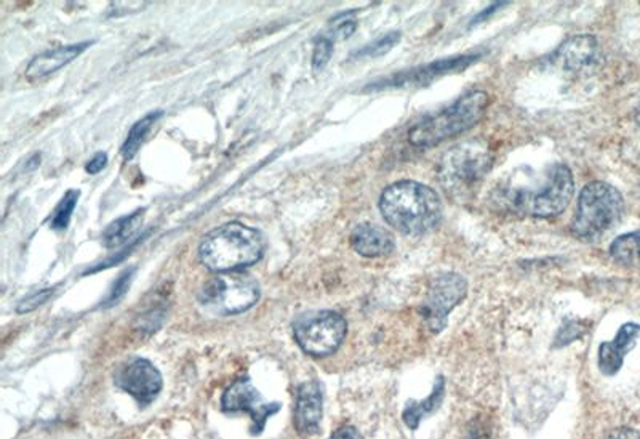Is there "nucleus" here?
<instances>
[{
    "label": "nucleus",
    "instance_id": "f257e3e1",
    "mask_svg": "<svg viewBox=\"0 0 640 439\" xmlns=\"http://www.w3.org/2000/svg\"><path fill=\"white\" fill-rule=\"evenodd\" d=\"M380 210L390 227L408 236L427 234L442 220L439 194L411 180L387 186L380 197Z\"/></svg>",
    "mask_w": 640,
    "mask_h": 439
},
{
    "label": "nucleus",
    "instance_id": "f03ea898",
    "mask_svg": "<svg viewBox=\"0 0 640 439\" xmlns=\"http://www.w3.org/2000/svg\"><path fill=\"white\" fill-rule=\"evenodd\" d=\"M263 254L260 233L239 221L214 228L199 246L200 261L214 273H231L254 267Z\"/></svg>",
    "mask_w": 640,
    "mask_h": 439
},
{
    "label": "nucleus",
    "instance_id": "7ed1b4c3",
    "mask_svg": "<svg viewBox=\"0 0 640 439\" xmlns=\"http://www.w3.org/2000/svg\"><path fill=\"white\" fill-rule=\"evenodd\" d=\"M490 105L487 92L475 90L463 95L452 107L429 115L408 131V142L420 148H432L445 139L456 137L475 127Z\"/></svg>",
    "mask_w": 640,
    "mask_h": 439
},
{
    "label": "nucleus",
    "instance_id": "20e7f679",
    "mask_svg": "<svg viewBox=\"0 0 640 439\" xmlns=\"http://www.w3.org/2000/svg\"><path fill=\"white\" fill-rule=\"evenodd\" d=\"M625 200L615 186L592 182L584 186L578 199L571 233L580 240H598L621 220Z\"/></svg>",
    "mask_w": 640,
    "mask_h": 439
},
{
    "label": "nucleus",
    "instance_id": "39448f33",
    "mask_svg": "<svg viewBox=\"0 0 640 439\" xmlns=\"http://www.w3.org/2000/svg\"><path fill=\"white\" fill-rule=\"evenodd\" d=\"M197 298L213 315H241L260 301V284L244 271L218 273L202 285Z\"/></svg>",
    "mask_w": 640,
    "mask_h": 439
},
{
    "label": "nucleus",
    "instance_id": "423d86ee",
    "mask_svg": "<svg viewBox=\"0 0 640 439\" xmlns=\"http://www.w3.org/2000/svg\"><path fill=\"white\" fill-rule=\"evenodd\" d=\"M575 193L574 175L565 164L551 167L544 185L537 192H517L510 199L516 209L537 219H551L567 209Z\"/></svg>",
    "mask_w": 640,
    "mask_h": 439
},
{
    "label": "nucleus",
    "instance_id": "0eeeda50",
    "mask_svg": "<svg viewBox=\"0 0 640 439\" xmlns=\"http://www.w3.org/2000/svg\"><path fill=\"white\" fill-rule=\"evenodd\" d=\"M294 333L296 343L306 355L325 357L333 355L345 342L347 322L340 313H312L295 322Z\"/></svg>",
    "mask_w": 640,
    "mask_h": 439
},
{
    "label": "nucleus",
    "instance_id": "6e6552de",
    "mask_svg": "<svg viewBox=\"0 0 640 439\" xmlns=\"http://www.w3.org/2000/svg\"><path fill=\"white\" fill-rule=\"evenodd\" d=\"M492 158L482 148L463 145L448 151L441 167V180L445 190L463 194L471 190L489 172Z\"/></svg>",
    "mask_w": 640,
    "mask_h": 439
},
{
    "label": "nucleus",
    "instance_id": "1a4fd4ad",
    "mask_svg": "<svg viewBox=\"0 0 640 439\" xmlns=\"http://www.w3.org/2000/svg\"><path fill=\"white\" fill-rule=\"evenodd\" d=\"M468 294V282L463 276L445 273L438 276L429 285L427 298L420 313L432 333L442 332L447 326L448 315Z\"/></svg>",
    "mask_w": 640,
    "mask_h": 439
},
{
    "label": "nucleus",
    "instance_id": "9d476101",
    "mask_svg": "<svg viewBox=\"0 0 640 439\" xmlns=\"http://www.w3.org/2000/svg\"><path fill=\"white\" fill-rule=\"evenodd\" d=\"M221 410L230 412V414L244 412V414L250 415L251 422H254L250 434L261 435L267 427L268 418L278 414L282 410V404L278 401L274 403L264 401L251 380L244 376L224 390L223 397H221Z\"/></svg>",
    "mask_w": 640,
    "mask_h": 439
},
{
    "label": "nucleus",
    "instance_id": "9b49d317",
    "mask_svg": "<svg viewBox=\"0 0 640 439\" xmlns=\"http://www.w3.org/2000/svg\"><path fill=\"white\" fill-rule=\"evenodd\" d=\"M115 387L132 394L139 406H149L162 390V376L151 361L135 357L122 364L114 374Z\"/></svg>",
    "mask_w": 640,
    "mask_h": 439
},
{
    "label": "nucleus",
    "instance_id": "f8f14e48",
    "mask_svg": "<svg viewBox=\"0 0 640 439\" xmlns=\"http://www.w3.org/2000/svg\"><path fill=\"white\" fill-rule=\"evenodd\" d=\"M479 56H458L454 58H444V60L432 61L427 66L415 68V70L404 71V73L394 74L390 80L377 85H370L369 88H390L405 87V85L428 84L445 74L458 73L471 66Z\"/></svg>",
    "mask_w": 640,
    "mask_h": 439
},
{
    "label": "nucleus",
    "instance_id": "ddd939ff",
    "mask_svg": "<svg viewBox=\"0 0 640 439\" xmlns=\"http://www.w3.org/2000/svg\"><path fill=\"white\" fill-rule=\"evenodd\" d=\"M323 414V393L319 382H305L296 390L295 428L303 437H312L320 430Z\"/></svg>",
    "mask_w": 640,
    "mask_h": 439
},
{
    "label": "nucleus",
    "instance_id": "4468645a",
    "mask_svg": "<svg viewBox=\"0 0 640 439\" xmlns=\"http://www.w3.org/2000/svg\"><path fill=\"white\" fill-rule=\"evenodd\" d=\"M640 336V326L636 322H626L616 332L612 342L601 343L599 346V370L605 377H614L621 370L625 357L635 349Z\"/></svg>",
    "mask_w": 640,
    "mask_h": 439
},
{
    "label": "nucleus",
    "instance_id": "2eb2a0df",
    "mask_svg": "<svg viewBox=\"0 0 640 439\" xmlns=\"http://www.w3.org/2000/svg\"><path fill=\"white\" fill-rule=\"evenodd\" d=\"M91 44L94 42L71 44V46L57 47V49L47 50V52L34 57L33 61L27 64L26 80L30 83L46 80L50 74L57 73L61 68L76 60Z\"/></svg>",
    "mask_w": 640,
    "mask_h": 439
},
{
    "label": "nucleus",
    "instance_id": "dca6fc26",
    "mask_svg": "<svg viewBox=\"0 0 640 439\" xmlns=\"http://www.w3.org/2000/svg\"><path fill=\"white\" fill-rule=\"evenodd\" d=\"M350 246L367 258L387 257L396 247L393 234L372 223H362L350 234Z\"/></svg>",
    "mask_w": 640,
    "mask_h": 439
},
{
    "label": "nucleus",
    "instance_id": "f3484780",
    "mask_svg": "<svg viewBox=\"0 0 640 439\" xmlns=\"http://www.w3.org/2000/svg\"><path fill=\"white\" fill-rule=\"evenodd\" d=\"M556 57L565 71L578 73V71L594 68L601 53H599L598 40L594 37L577 36L565 42Z\"/></svg>",
    "mask_w": 640,
    "mask_h": 439
},
{
    "label": "nucleus",
    "instance_id": "a211bd4d",
    "mask_svg": "<svg viewBox=\"0 0 640 439\" xmlns=\"http://www.w3.org/2000/svg\"><path fill=\"white\" fill-rule=\"evenodd\" d=\"M445 398V379L444 377H438L432 387L431 394L424 400H408L405 403L404 411H402V420L407 425L410 430H417L420 427L421 422L424 417L434 414L442 406V401Z\"/></svg>",
    "mask_w": 640,
    "mask_h": 439
},
{
    "label": "nucleus",
    "instance_id": "6ab92c4d",
    "mask_svg": "<svg viewBox=\"0 0 640 439\" xmlns=\"http://www.w3.org/2000/svg\"><path fill=\"white\" fill-rule=\"evenodd\" d=\"M145 210H135L131 216L122 217V219L112 221L111 224L104 230L103 244L108 248H114L121 246V244L127 243L131 240L132 234L135 233L136 227H138L139 220H141Z\"/></svg>",
    "mask_w": 640,
    "mask_h": 439
},
{
    "label": "nucleus",
    "instance_id": "aec40b11",
    "mask_svg": "<svg viewBox=\"0 0 640 439\" xmlns=\"http://www.w3.org/2000/svg\"><path fill=\"white\" fill-rule=\"evenodd\" d=\"M615 261L625 267H640V233H628L616 237L611 246Z\"/></svg>",
    "mask_w": 640,
    "mask_h": 439
},
{
    "label": "nucleus",
    "instance_id": "412c9836",
    "mask_svg": "<svg viewBox=\"0 0 640 439\" xmlns=\"http://www.w3.org/2000/svg\"><path fill=\"white\" fill-rule=\"evenodd\" d=\"M162 115V111H155L149 112L148 115L145 118L139 119L138 122L128 132V137L124 142V146H122V155L127 161L134 159L138 149L141 148L143 142H145L146 137H148L149 131H151L152 125L156 124V121Z\"/></svg>",
    "mask_w": 640,
    "mask_h": 439
},
{
    "label": "nucleus",
    "instance_id": "4be33fe9",
    "mask_svg": "<svg viewBox=\"0 0 640 439\" xmlns=\"http://www.w3.org/2000/svg\"><path fill=\"white\" fill-rule=\"evenodd\" d=\"M79 196L81 193L76 192V190H71V192L64 194L63 199H61V203L58 204L57 209H54L52 220H50V227H52L53 230H66L71 217H73L74 209H76Z\"/></svg>",
    "mask_w": 640,
    "mask_h": 439
},
{
    "label": "nucleus",
    "instance_id": "5701e85b",
    "mask_svg": "<svg viewBox=\"0 0 640 439\" xmlns=\"http://www.w3.org/2000/svg\"><path fill=\"white\" fill-rule=\"evenodd\" d=\"M402 34L399 31H393V33L386 34V36L378 39L377 42L369 44V46L360 49L359 52L354 53V58H370L381 57L384 53L390 52L396 44L399 42Z\"/></svg>",
    "mask_w": 640,
    "mask_h": 439
},
{
    "label": "nucleus",
    "instance_id": "b1692460",
    "mask_svg": "<svg viewBox=\"0 0 640 439\" xmlns=\"http://www.w3.org/2000/svg\"><path fill=\"white\" fill-rule=\"evenodd\" d=\"M135 268H128V270H125L124 273H121V276L115 279L114 285H112L111 292H109L107 302H104V308H109V306L115 305V303L122 301V297L127 294L128 288H131Z\"/></svg>",
    "mask_w": 640,
    "mask_h": 439
},
{
    "label": "nucleus",
    "instance_id": "393cba45",
    "mask_svg": "<svg viewBox=\"0 0 640 439\" xmlns=\"http://www.w3.org/2000/svg\"><path fill=\"white\" fill-rule=\"evenodd\" d=\"M333 49H335V44L329 36L320 37L316 42L315 52H312V68L316 71H322L327 66L332 58Z\"/></svg>",
    "mask_w": 640,
    "mask_h": 439
},
{
    "label": "nucleus",
    "instance_id": "a878e982",
    "mask_svg": "<svg viewBox=\"0 0 640 439\" xmlns=\"http://www.w3.org/2000/svg\"><path fill=\"white\" fill-rule=\"evenodd\" d=\"M53 294L54 288L42 289V291L29 295V297L23 298V301L19 303V306H16V312H19L20 315H25V313L34 312V309H37L39 308V306H42L44 303L49 302L50 298H52Z\"/></svg>",
    "mask_w": 640,
    "mask_h": 439
},
{
    "label": "nucleus",
    "instance_id": "bb28decb",
    "mask_svg": "<svg viewBox=\"0 0 640 439\" xmlns=\"http://www.w3.org/2000/svg\"><path fill=\"white\" fill-rule=\"evenodd\" d=\"M583 333L584 329L581 328L578 322H571V325L564 326V328L561 329L559 336H557L556 349H561V346L580 339Z\"/></svg>",
    "mask_w": 640,
    "mask_h": 439
},
{
    "label": "nucleus",
    "instance_id": "cd10ccee",
    "mask_svg": "<svg viewBox=\"0 0 640 439\" xmlns=\"http://www.w3.org/2000/svg\"><path fill=\"white\" fill-rule=\"evenodd\" d=\"M357 28V23L354 20H339L335 22V28L332 29V37L330 39L335 42V39L345 40L353 36Z\"/></svg>",
    "mask_w": 640,
    "mask_h": 439
},
{
    "label": "nucleus",
    "instance_id": "c85d7f7f",
    "mask_svg": "<svg viewBox=\"0 0 640 439\" xmlns=\"http://www.w3.org/2000/svg\"><path fill=\"white\" fill-rule=\"evenodd\" d=\"M604 439H640V431L629 427L614 428Z\"/></svg>",
    "mask_w": 640,
    "mask_h": 439
},
{
    "label": "nucleus",
    "instance_id": "c756f323",
    "mask_svg": "<svg viewBox=\"0 0 640 439\" xmlns=\"http://www.w3.org/2000/svg\"><path fill=\"white\" fill-rule=\"evenodd\" d=\"M107 164V153H97V155L94 156V159H90V162L85 166V170H87L88 173H91V175H95V173L101 172Z\"/></svg>",
    "mask_w": 640,
    "mask_h": 439
},
{
    "label": "nucleus",
    "instance_id": "7c9ffc66",
    "mask_svg": "<svg viewBox=\"0 0 640 439\" xmlns=\"http://www.w3.org/2000/svg\"><path fill=\"white\" fill-rule=\"evenodd\" d=\"M329 439H364V437L356 427L346 425V427L339 428Z\"/></svg>",
    "mask_w": 640,
    "mask_h": 439
},
{
    "label": "nucleus",
    "instance_id": "2f4dec72",
    "mask_svg": "<svg viewBox=\"0 0 640 439\" xmlns=\"http://www.w3.org/2000/svg\"><path fill=\"white\" fill-rule=\"evenodd\" d=\"M505 5V3L499 2V3H493V5L487 7L485 10H483L482 13H480L479 16H476L475 22H472V25H476V23H480L483 22V20L487 19V16L492 15L493 12H495V10H499L500 7Z\"/></svg>",
    "mask_w": 640,
    "mask_h": 439
},
{
    "label": "nucleus",
    "instance_id": "473e14b6",
    "mask_svg": "<svg viewBox=\"0 0 640 439\" xmlns=\"http://www.w3.org/2000/svg\"><path fill=\"white\" fill-rule=\"evenodd\" d=\"M39 164H40V155H36V156H34V158H30L29 164H27V170L36 169V167Z\"/></svg>",
    "mask_w": 640,
    "mask_h": 439
},
{
    "label": "nucleus",
    "instance_id": "72a5a7b5",
    "mask_svg": "<svg viewBox=\"0 0 640 439\" xmlns=\"http://www.w3.org/2000/svg\"><path fill=\"white\" fill-rule=\"evenodd\" d=\"M636 122L640 125V110L636 112Z\"/></svg>",
    "mask_w": 640,
    "mask_h": 439
}]
</instances>
